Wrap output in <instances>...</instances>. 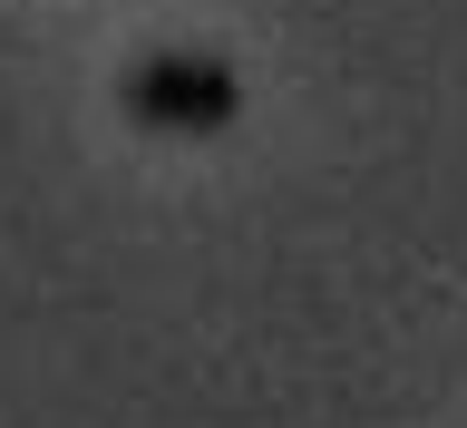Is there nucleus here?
I'll return each instance as SVG.
<instances>
[{
    "instance_id": "nucleus-1",
    "label": "nucleus",
    "mask_w": 467,
    "mask_h": 428,
    "mask_svg": "<svg viewBox=\"0 0 467 428\" xmlns=\"http://www.w3.org/2000/svg\"><path fill=\"white\" fill-rule=\"evenodd\" d=\"M234 68L224 58H185V49H166V58H146L137 78H127V108L137 117H156V127H185V137H204V127H224L234 117Z\"/></svg>"
}]
</instances>
